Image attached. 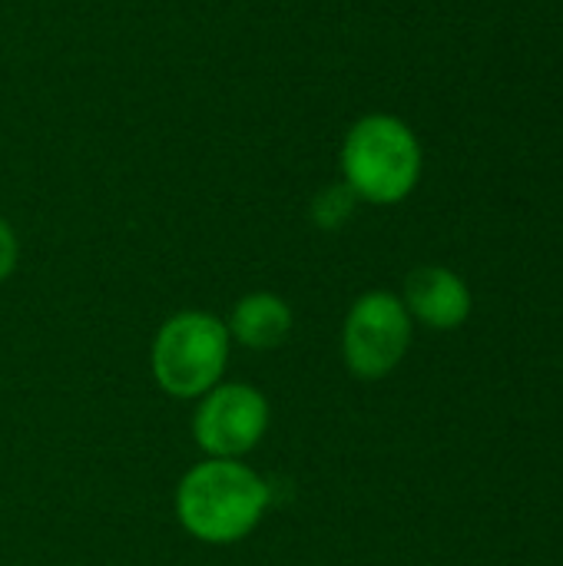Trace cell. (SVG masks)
<instances>
[{"instance_id": "cell-1", "label": "cell", "mask_w": 563, "mask_h": 566, "mask_svg": "<svg viewBox=\"0 0 563 566\" xmlns=\"http://www.w3.org/2000/svg\"><path fill=\"white\" fill-rule=\"evenodd\" d=\"M272 504L269 481L232 458H206L192 464L176 484V521L179 527L209 547H232L246 541Z\"/></svg>"}, {"instance_id": "cell-3", "label": "cell", "mask_w": 563, "mask_h": 566, "mask_svg": "<svg viewBox=\"0 0 563 566\" xmlns=\"http://www.w3.org/2000/svg\"><path fill=\"white\" fill-rule=\"evenodd\" d=\"M232 352L229 328L219 315L183 308L169 315L149 345V371L159 391L179 401H196L226 375Z\"/></svg>"}, {"instance_id": "cell-5", "label": "cell", "mask_w": 563, "mask_h": 566, "mask_svg": "<svg viewBox=\"0 0 563 566\" xmlns=\"http://www.w3.org/2000/svg\"><path fill=\"white\" fill-rule=\"evenodd\" d=\"M272 408L269 398L246 381H219L192 408V441L206 458L242 461L269 434Z\"/></svg>"}, {"instance_id": "cell-4", "label": "cell", "mask_w": 563, "mask_h": 566, "mask_svg": "<svg viewBox=\"0 0 563 566\" xmlns=\"http://www.w3.org/2000/svg\"><path fill=\"white\" fill-rule=\"evenodd\" d=\"M411 315L402 295L388 289L362 292L342 322V361L362 381L392 375L411 345Z\"/></svg>"}, {"instance_id": "cell-9", "label": "cell", "mask_w": 563, "mask_h": 566, "mask_svg": "<svg viewBox=\"0 0 563 566\" xmlns=\"http://www.w3.org/2000/svg\"><path fill=\"white\" fill-rule=\"evenodd\" d=\"M17 259H20V242H17V232L13 226L0 216V282H7L17 269Z\"/></svg>"}, {"instance_id": "cell-7", "label": "cell", "mask_w": 563, "mask_h": 566, "mask_svg": "<svg viewBox=\"0 0 563 566\" xmlns=\"http://www.w3.org/2000/svg\"><path fill=\"white\" fill-rule=\"evenodd\" d=\"M292 325H295V312L275 292L242 295L226 318L229 338L249 352H272V348L285 345L292 335Z\"/></svg>"}, {"instance_id": "cell-8", "label": "cell", "mask_w": 563, "mask_h": 566, "mask_svg": "<svg viewBox=\"0 0 563 566\" xmlns=\"http://www.w3.org/2000/svg\"><path fill=\"white\" fill-rule=\"evenodd\" d=\"M355 202H358V199L352 196V189H348L345 182L329 186V189H322V192L315 196V202H312V219H315L319 229H338V226H345V222L352 219Z\"/></svg>"}, {"instance_id": "cell-2", "label": "cell", "mask_w": 563, "mask_h": 566, "mask_svg": "<svg viewBox=\"0 0 563 566\" xmlns=\"http://www.w3.org/2000/svg\"><path fill=\"white\" fill-rule=\"evenodd\" d=\"M338 169L358 202L398 206L421 182V139L402 116L368 113L348 126L338 149Z\"/></svg>"}, {"instance_id": "cell-6", "label": "cell", "mask_w": 563, "mask_h": 566, "mask_svg": "<svg viewBox=\"0 0 563 566\" xmlns=\"http://www.w3.org/2000/svg\"><path fill=\"white\" fill-rule=\"evenodd\" d=\"M402 302L411 322H421L435 332H455L471 315L468 282L445 265H421L405 279Z\"/></svg>"}]
</instances>
